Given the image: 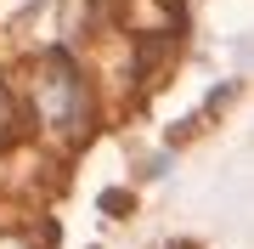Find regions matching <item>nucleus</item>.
Instances as JSON below:
<instances>
[{
  "mask_svg": "<svg viewBox=\"0 0 254 249\" xmlns=\"http://www.w3.org/2000/svg\"><path fill=\"white\" fill-rule=\"evenodd\" d=\"M46 91H51V119L57 125H79V74H73L68 57H51L46 63Z\"/></svg>",
  "mask_w": 254,
  "mask_h": 249,
  "instance_id": "f257e3e1",
  "label": "nucleus"
},
{
  "mask_svg": "<svg viewBox=\"0 0 254 249\" xmlns=\"http://www.w3.org/2000/svg\"><path fill=\"white\" fill-rule=\"evenodd\" d=\"M0 249H34V244H23V238H0Z\"/></svg>",
  "mask_w": 254,
  "mask_h": 249,
  "instance_id": "f03ea898",
  "label": "nucleus"
}]
</instances>
